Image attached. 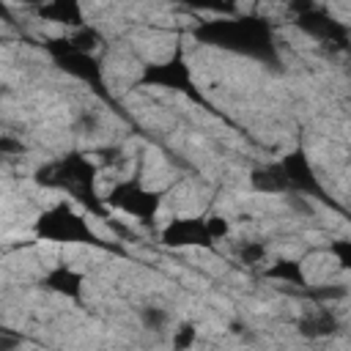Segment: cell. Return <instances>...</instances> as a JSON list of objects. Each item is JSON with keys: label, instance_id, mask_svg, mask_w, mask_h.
I'll return each instance as SVG.
<instances>
[{"label": "cell", "instance_id": "cell-1", "mask_svg": "<svg viewBox=\"0 0 351 351\" xmlns=\"http://www.w3.org/2000/svg\"><path fill=\"white\" fill-rule=\"evenodd\" d=\"M192 38L203 47L250 58L263 66H280V44L274 25L258 14H228L211 16L192 27Z\"/></svg>", "mask_w": 351, "mask_h": 351}, {"label": "cell", "instance_id": "cell-2", "mask_svg": "<svg viewBox=\"0 0 351 351\" xmlns=\"http://www.w3.org/2000/svg\"><path fill=\"white\" fill-rule=\"evenodd\" d=\"M96 178H99V165L82 151H69V154H60L55 159H47L33 173V181L38 186L52 189V192H63L74 203H80L88 214L110 222L112 217L107 211L104 197L96 189Z\"/></svg>", "mask_w": 351, "mask_h": 351}, {"label": "cell", "instance_id": "cell-3", "mask_svg": "<svg viewBox=\"0 0 351 351\" xmlns=\"http://www.w3.org/2000/svg\"><path fill=\"white\" fill-rule=\"evenodd\" d=\"M33 233L41 241L52 244H85V247H107L93 225L88 222L85 214H80L71 203L58 200L47 206L36 219H33Z\"/></svg>", "mask_w": 351, "mask_h": 351}, {"label": "cell", "instance_id": "cell-4", "mask_svg": "<svg viewBox=\"0 0 351 351\" xmlns=\"http://www.w3.org/2000/svg\"><path fill=\"white\" fill-rule=\"evenodd\" d=\"M44 49L49 52V58L55 60V66H58L60 71H66V74L74 77L77 82L88 85L101 101L112 104V93H110L107 85H104V66H101V60H99L96 55H88V52L74 49V47L69 44L66 33H63V36H55V38H47V41H44Z\"/></svg>", "mask_w": 351, "mask_h": 351}, {"label": "cell", "instance_id": "cell-5", "mask_svg": "<svg viewBox=\"0 0 351 351\" xmlns=\"http://www.w3.org/2000/svg\"><path fill=\"white\" fill-rule=\"evenodd\" d=\"M162 197H165V192L145 186L140 181V176H134V178L115 181L110 186V192L104 195V203H107V208L123 211L134 222H140L145 228H154L156 217H159V208H162Z\"/></svg>", "mask_w": 351, "mask_h": 351}, {"label": "cell", "instance_id": "cell-6", "mask_svg": "<svg viewBox=\"0 0 351 351\" xmlns=\"http://www.w3.org/2000/svg\"><path fill=\"white\" fill-rule=\"evenodd\" d=\"M293 25L329 52H348L351 49V27L346 22H340L337 16H332L321 5H313V3L293 5Z\"/></svg>", "mask_w": 351, "mask_h": 351}, {"label": "cell", "instance_id": "cell-7", "mask_svg": "<svg viewBox=\"0 0 351 351\" xmlns=\"http://www.w3.org/2000/svg\"><path fill=\"white\" fill-rule=\"evenodd\" d=\"M137 85L143 88H162V90H173V93H181L197 104H206L200 90L195 88V77H192V66L184 60L181 49H176L173 55H167L165 60H156V63H148L143 66L140 71V80Z\"/></svg>", "mask_w": 351, "mask_h": 351}, {"label": "cell", "instance_id": "cell-8", "mask_svg": "<svg viewBox=\"0 0 351 351\" xmlns=\"http://www.w3.org/2000/svg\"><path fill=\"white\" fill-rule=\"evenodd\" d=\"M285 178V186H288V195H296V197H315L321 203H329L332 208H337V203L326 195V186L321 184V176L315 173L310 156L304 148H293L288 154H282L277 162H274Z\"/></svg>", "mask_w": 351, "mask_h": 351}, {"label": "cell", "instance_id": "cell-9", "mask_svg": "<svg viewBox=\"0 0 351 351\" xmlns=\"http://www.w3.org/2000/svg\"><path fill=\"white\" fill-rule=\"evenodd\" d=\"M159 241L170 250H186V247L211 250L217 244L211 230H208L206 217H173V219H167L159 230Z\"/></svg>", "mask_w": 351, "mask_h": 351}, {"label": "cell", "instance_id": "cell-10", "mask_svg": "<svg viewBox=\"0 0 351 351\" xmlns=\"http://www.w3.org/2000/svg\"><path fill=\"white\" fill-rule=\"evenodd\" d=\"M296 332L307 340H321V337H332L340 332V318L329 304H313L310 310H304L296 318Z\"/></svg>", "mask_w": 351, "mask_h": 351}, {"label": "cell", "instance_id": "cell-11", "mask_svg": "<svg viewBox=\"0 0 351 351\" xmlns=\"http://www.w3.org/2000/svg\"><path fill=\"white\" fill-rule=\"evenodd\" d=\"M41 285L58 296H66L71 302H80L82 299V291H85V274L71 269L69 263H58L52 269L44 271L41 277Z\"/></svg>", "mask_w": 351, "mask_h": 351}, {"label": "cell", "instance_id": "cell-12", "mask_svg": "<svg viewBox=\"0 0 351 351\" xmlns=\"http://www.w3.org/2000/svg\"><path fill=\"white\" fill-rule=\"evenodd\" d=\"M36 16L44 19V22L69 27V33L71 30H80L82 25H88L85 22V14H82V5L74 3V0H52V3L36 5Z\"/></svg>", "mask_w": 351, "mask_h": 351}, {"label": "cell", "instance_id": "cell-13", "mask_svg": "<svg viewBox=\"0 0 351 351\" xmlns=\"http://www.w3.org/2000/svg\"><path fill=\"white\" fill-rule=\"evenodd\" d=\"M263 277L277 280V282H282V285H293V288H299V291H304V288L310 285L302 261H293V258H277L271 266H266Z\"/></svg>", "mask_w": 351, "mask_h": 351}, {"label": "cell", "instance_id": "cell-14", "mask_svg": "<svg viewBox=\"0 0 351 351\" xmlns=\"http://www.w3.org/2000/svg\"><path fill=\"white\" fill-rule=\"evenodd\" d=\"M250 186L255 192H263V195H288V186H285V178L280 173V167L274 162L269 165H261L250 173Z\"/></svg>", "mask_w": 351, "mask_h": 351}, {"label": "cell", "instance_id": "cell-15", "mask_svg": "<svg viewBox=\"0 0 351 351\" xmlns=\"http://www.w3.org/2000/svg\"><path fill=\"white\" fill-rule=\"evenodd\" d=\"M269 255V244L261 239H244L241 244H236V258L244 266H261Z\"/></svg>", "mask_w": 351, "mask_h": 351}, {"label": "cell", "instance_id": "cell-16", "mask_svg": "<svg viewBox=\"0 0 351 351\" xmlns=\"http://www.w3.org/2000/svg\"><path fill=\"white\" fill-rule=\"evenodd\" d=\"M140 321H143V326L145 329H151V332H167L170 329V321H173V315H170V310H165V307H156V304H148V307H143L140 310Z\"/></svg>", "mask_w": 351, "mask_h": 351}, {"label": "cell", "instance_id": "cell-17", "mask_svg": "<svg viewBox=\"0 0 351 351\" xmlns=\"http://www.w3.org/2000/svg\"><path fill=\"white\" fill-rule=\"evenodd\" d=\"M173 351H192L195 343H197V326L192 321H181L176 329H173Z\"/></svg>", "mask_w": 351, "mask_h": 351}, {"label": "cell", "instance_id": "cell-18", "mask_svg": "<svg viewBox=\"0 0 351 351\" xmlns=\"http://www.w3.org/2000/svg\"><path fill=\"white\" fill-rule=\"evenodd\" d=\"M329 252L337 258V263H340L346 271H351V239H337V241H332V244H329Z\"/></svg>", "mask_w": 351, "mask_h": 351}, {"label": "cell", "instance_id": "cell-19", "mask_svg": "<svg viewBox=\"0 0 351 351\" xmlns=\"http://www.w3.org/2000/svg\"><path fill=\"white\" fill-rule=\"evenodd\" d=\"M206 219H208V230H211L214 241H219V239H225V236L230 233V222H228L225 217H219V214H211V217H206Z\"/></svg>", "mask_w": 351, "mask_h": 351}]
</instances>
